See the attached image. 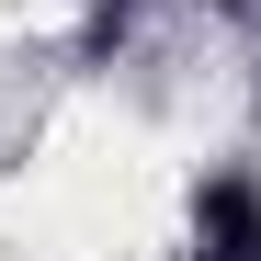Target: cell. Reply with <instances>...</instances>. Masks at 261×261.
<instances>
[{"label": "cell", "instance_id": "cell-1", "mask_svg": "<svg viewBox=\"0 0 261 261\" xmlns=\"http://www.w3.org/2000/svg\"><path fill=\"white\" fill-rule=\"evenodd\" d=\"M193 261H261V182L250 170L193 182Z\"/></svg>", "mask_w": 261, "mask_h": 261}]
</instances>
